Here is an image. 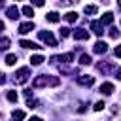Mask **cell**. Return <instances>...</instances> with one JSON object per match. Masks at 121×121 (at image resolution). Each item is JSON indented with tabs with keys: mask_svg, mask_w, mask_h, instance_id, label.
<instances>
[{
	"mask_svg": "<svg viewBox=\"0 0 121 121\" xmlns=\"http://www.w3.org/2000/svg\"><path fill=\"white\" fill-rule=\"evenodd\" d=\"M60 83V79L57 78V76H45V74H42V76H38V78H34V81H32V87H45V85H51V87H57Z\"/></svg>",
	"mask_w": 121,
	"mask_h": 121,
	"instance_id": "1",
	"label": "cell"
},
{
	"mask_svg": "<svg viewBox=\"0 0 121 121\" xmlns=\"http://www.w3.org/2000/svg\"><path fill=\"white\" fill-rule=\"evenodd\" d=\"M28 76H30V68H28V66H21V68L15 72V78H13V79H15L17 85H21V83H25V81L28 79Z\"/></svg>",
	"mask_w": 121,
	"mask_h": 121,
	"instance_id": "2",
	"label": "cell"
},
{
	"mask_svg": "<svg viewBox=\"0 0 121 121\" xmlns=\"http://www.w3.org/2000/svg\"><path fill=\"white\" fill-rule=\"evenodd\" d=\"M38 38H40L42 42H45L47 45H51V47L57 45V40L53 38V34H51L49 30H42V32H38Z\"/></svg>",
	"mask_w": 121,
	"mask_h": 121,
	"instance_id": "3",
	"label": "cell"
},
{
	"mask_svg": "<svg viewBox=\"0 0 121 121\" xmlns=\"http://www.w3.org/2000/svg\"><path fill=\"white\" fill-rule=\"evenodd\" d=\"M93 83H95V78H93V76H89V74H81V76H78V85L91 87Z\"/></svg>",
	"mask_w": 121,
	"mask_h": 121,
	"instance_id": "4",
	"label": "cell"
},
{
	"mask_svg": "<svg viewBox=\"0 0 121 121\" xmlns=\"http://www.w3.org/2000/svg\"><path fill=\"white\" fill-rule=\"evenodd\" d=\"M91 30H93L96 36H102V34H104V28H102V23H100V21H91Z\"/></svg>",
	"mask_w": 121,
	"mask_h": 121,
	"instance_id": "5",
	"label": "cell"
},
{
	"mask_svg": "<svg viewBox=\"0 0 121 121\" xmlns=\"http://www.w3.org/2000/svg\"><path fill=\"white\" fill-rule=\"evenodd\" d=\"M72 36H74L76 40H87V38H89V30H85V28H76Z\"/></svg>",
	"mask_w": 121,
	"mask_h": 121,
	"instance_id": "6",
	"label": "cell"
},
{
	"mask_svg": "<svg viewBox=\"0 0 121 121\" xmlns=\"http://www.w3.org/2000/svg\"><path fill=\"white\" fill-rule=\"evenodd\" d=\"M30 30H34V23H32V21H26V23H21V25H19V32H21V34H26V32H30Z\"/></svg>",
	"mask_w": 121,
	"mask_h": 121,
	"instance_id": "7",
	"label": "cell"
},
{
	"mask_svg": "<svg viewBox=\"0 0 121 121\" xmlns=\"http://www.w3.org/2000/svg\"><path fill=\"white\" fill-rule=\"evenodd\" d=\"M19 45L25 47V49H40V47H42V45H38L36 42H30V40H21Z\"/></svg>",
	"mask_w": 121,
	"mask_h": 121,
	"instance_id": "8",
	"label": "cell"
},
{
	"mask_svg": "<svg viewBox=\"0 0 121 121\" xmlns=\"http://www.w3.org/2000/svg\"><path fill=\"white\" fill-rule=\"evenodd\" d=\"M95 53H98V55H102V53H106V49H108V45H106V42H102V40H98L96 43H95Z\"/></svg>",
	"mask_w": 121,
	"mask_h": 121,
	"instance_id": "9",
	"label": "cell"
},
{
	"mask_svg": "<svg viewBox=\"0 0 121 121\" xmlns=\"http://www.w3.org/2000/svg\"><path fill=\"white\" fill-rule=\"evenodd\" d=\"M53 60H60V62H72L74 60V55L72 53H62L59 57H53Z\"/></svg>",
	"mask_w": 121,
	"mask_h": 121,
	"instance_id": "10",
	"label": "cell"
},
{
	"mask_svg": "<svg viewBox=\"0 0 121 121\" xmlns=\"http://www.w3.org/2000/svg\"><path fill=\"white\" fill-rule=\"evenodd\" d=\"M100 93H102V95H112V93H113V83H108V81L102 83V85H100Z\"/></svg>",
	"mask_w": 121,
	"mask_h": 121,
	"instance_id": "11",
	"label": "cell"
},
{
	"mask_svg": "<svg viewBox=\"0 0 121 121\" xmlns=\"http://www.w3.org/2000/svg\"><path fill=\"white\" fill-rule=\"evenodd\" d=\"M6 15H8L9 19H17V17H19V9H17L15 6H9V8L6 9Z\"/></svg>",
	"mask_w": 121,
	"mask_h": 121,
	"instance_id": "12",
	"label": "cell"
},
{
	"mask_svg": "<svg viewBox=\"0 0 121 121\" xmlns=\"http://www.w3.org/2000/svg\"><path fill=\"white\" fill-rule=\"evenodd\" d=\"M112 21H113V13H112V11H108V13H104V15L100 17V23H102V25H112Z\"/></svg>",
	"mask_w": 121,
	"mask_h": 121,
	"instance_id": "13",
	"label": "cell"
},
{
	"mask_svg": "<svg viewBox=\"0 0 121 121\" xmlns=\"http://www.w3.org/2000/svg\"><path fill=\"white\" fill-rule=\"evenodd\" d=\"M43 60H45V59H43L42 55H32V57H30V64H32V66H40Z\"/></svg>",
	"mask_w": 121,
	"mask_h": 121,
	"instance_id": "14",
	"label": "cell"
},
{
	"mask_svg": "<svg viewBox=\"0 0 121 121\" xmlns=\"http://www.w3.org/2000/svg\"><path fill=\"white\" fill-rule=\"evenodd\" d=\"M11 117H13V121H23V119L26 117V113H25L23 110H15V112L11 113Z\"/></svg>",
	"mask_w": 121,
	"mask_h": 121,
	"instance_id": "15",
	"label": "cell"
},
{
	"mask_svg": "<svg viewBox=\"0 0 121 121\" xmlns=\"http://www.w3.org/2000/svg\"><path fill=\"white\" fill-rule=\"evenodd\" d=\"M45 19H47V21H49V23H57V21H59V19H60V15H59V13H57V11H49V13H47V15H45Z\"/></svg>",
	"mask_w": 121,
	"mask_h": 121,
	"instance_id": "16",
	"label": "cell"
},
{
	"mask_svg": "<svg viewBox=\"0 0 121 121\" xmlns=\"http://www.w3.org/2000/svg\"><path fill=\"white\" fill-rule=\"evenodd\" d=\"M83 11H85L87 15H95V13L98 11V8H96L95 4H89V6H85V9H83Z\"/></svg>",
	"mask_w": 121,
	"mask_h": 121,
	"instance_id": "17",
	"label": "cell"
},
{
	"mask_svg": "<svg viewBox=\"0 0 121 121\" xmlns=\"http://www.w3.org/2000/svg\"><path fill=\"white\" fill-rule=\"evenodd\" d=\"M64 19H66L68 23H76V21H78V13H76V11H68V13L64 15Z\"/></svg>",
	"mask_w": 121,
	"mask_h": 121,
	"instance_id": "18",
	"label": "cell"
},
{
	"mask_svg": "<svg viewBox=\"0 0 121 121\" xmlns=\"http://www.w3.org/2000/svg\"><path fill=\"white\" fill-rule=\"evenodd\" d=\"M21 11H23V15H26L28 19L34 15V9H32V6H23V9H21Z\"/></svg>",
	"mask_w": 121,
	"mask_h": 121,
	"instance_id": "19",
	"label": "cell"
},
{
	"mask_svg": "<svg viewBox=\"0 0 121 121\" xmlns=\"http://www.w3.org/2000/svg\"><path fill=\"white\" fill-rule=\"evenodd\" d=\"M6 96H8V100H9V102H17V98H19L15 91H8V93H6Z\"/></svg>",
	"mask_w": 121,
	"mask_h": 121,
	"instance_id": "20",
	"label": "cell"
},
{
	"mask_svg": "<svg viewBox=\"0 0 121 121\" xmlns=\"http://www.w3.org/2000/svg\"><path fill=\"white\" fill-rule=\"evenodd\" d=\"M15 60H17V57H15V55H11V53L6 57V64H8V66H13V64H15Z\"/></svg>",
	"mask_w": 121,
	"mask_h": 121,
	"instance_id": "21",
	"label": "cell"
},
{
	"mask_svg": "<svg viewBox=\"0 0 121 121\" xmlns=\"http://www.w3.org/2000/svg\"><path fill=\"white\" fill-rule=\"evenodd\" d=\"M9 47V38H0V49H8Z\"/></svg>",
	"mask_w": 121,
	"mask_h": 121,
	"instance_id": "22",
	"label": "cell"
},
{
	"mask_svg": "<svg viewBox=\"0 0 121 121\" xmlns=\"http://www.w3.org/2000/svg\"><path fill=\"white\" fill-rule=\"evenodd\" d=\"M110 38H113V40H115V38H119V30H117L115 26H112V28H110Z\"/></svg>",
	"mask_w": 121,
	"mask_h": 121,
	"instance_id": "23",
	"label": "cell"
},
{
	"mask_svg": "<svg viewBox=\"0 0 121 121\" xmlns=\"http://www.w3.org/2000/svg\"><path fill=\"white\" fill-rule=\"evenodd\" d=\"M79 62H81V64H89V62H91V57H89V55H85V53H83V55H81V57H79Z\"/></svg>",
	"mask_w": 121,
	"mask_h": 121,
	"instance_id": "24",
	"label": "cell"
},
{
	"mask_svg": "<svg viewBox=\"0 0 121 121\" xmlns=\"http://www.w3.org/2000/svg\"><path fill=\"white\" fill-rule=\"evenodd\" d=\"M104 106H106V104H104L102 100H98V102H96L93 108H95V112H100V110H104Z\"/></svg>",
	"mask_w": 121,
	"mask_h": 121,
	"instance_id": "25",
	"label": "cell"
},
{
	"mask_svg": "<svg viewBox=\"0 0 121 121\" xmlns=\"http://www.w3.org/2000/svg\"><path fill=\"white\" fill-rule=\"evenodd\" d=\"M60 36H62V38L70 36V28H68V26H62V28H60Z\"/></svg>",
	"mask_w": 121,
	"mask_h": 121,
	"instance_id": "26",
	"label": "cell"
},
{
	"mask_svg": "<svg viewBox=\"0 0 121 121\" xmlns=\"http://www.w3.org/2000/svg\"><path fill=\"white\" fill-rule=\"evenodd\" d=\"M110 68H112L110 64H98V70H100V72H108Z\"/></svg>",
	"mask_w": 121,
	"mask_h": 121,
	"instance_id": "27",
	"label": "cell"
},
{
	"mask_svg": "<svg viewBox=\"0 0 121 121\" xmlns=\"http://www.w3.org/2000/svg\"><path fill=\"white\" fill-rule=\"evenodd\" d=\"M26 104H28L30 108H36V104H38V102H36V100H30V98H28V102H26Z\"/></svg>",
	"mask_w": 121,
	"mask_h": 121,
	"instance_id": "28",
	"label": "cell"
},
{
	"mask_svg": "<svg viewBox=\"0 0 121 121\" xmlns=\"http://www.w3.org/2000/svg\"><path fill=\"white\" fill-rule=\"evenodd\" d=\"M115 57H119V59H121V45H117V47H115Z\"/></svg>",
	"mask_w": 121,
	"mask_h": 121,
	"instance_id": "29",
	"label": "cell"
},
{
	"mask_svg": "<svg viewBox=\"0 0 121 121\" xmlns=\"http://www.w3.org/2000/svg\"><path fill=\"white\" fill-rule=\"evenodd\" d=\"M43 2H45V0H32L34 6H43Z\"/></svg>",
	"mask_w": 121,
	"mask_h": 121,
	"instance_id": "30",
	"label": "cell"
},
{
	"mask_svg": "<svg viewBox=\"0 0 121 121\" xmlns=\"http://www.w3.org/2000/svg\"><path fill=\"white\" fill-rule=\"evenodd\" d=\"M25 96H26V98H32V91L26 89V91H25Z\"/></svg>",
	"mask_w": 121,
	"mask_h": 121,
	"instance_id": "31",
	"label": "cell"
},
{
	"mask_svg": "<svg viewBox=\"0 0 121 121\" xmlns=\"http://www.w3.org/2000/svg\"><path fill=\"white\" fill-rule=\"evenodd\" d=\"M115 78L121 79V68H115Z\"/></svg>",
	"mask_w": 121,
	"mask_h": 121,
	"instance_id": "32",
	"label": "cell"
},
{
	"mask_svg": "<svg viewBox=\"0 0 121 121\" xmlns=\"http://www.w3.org/2000/svg\"><path fill=\"white\" fill-rule=\"evenodd\" d=\"M0 83H6V74L0 72Z\"/></svg>",
	"mask_w": 121,
	"mask_h": 121,
	"instance_id": "33",
	"label": "cell"
},
{
	"mask_svg": "<svg viewBox=\"0 0 121 121\" xmlns=\"http://www.w3.org/2000/svg\"><path fill=\"white\" fill-rule=\"evenodd\" d=\"M28 121H42V117H38V115H32Z\"/></svg>",
	"mask_w": 121,
	"mask_h": 121,
	"instance_id": "34",
	"label": "cell"
},
{
	"mask_svg": "<svg viewBox=\"0 0 121 121\" xmlns=\"http://www.w3.org/2000/svg\"><path fill=\"white\" fill-rule=\"evenodd\" d=\"M4 28H6V25H4V23H2V21H0V32H2V30H4Z\"/></svg>",
	"mask_w": 121,
	"mask_h": 121,
	"instance_id": "35",
	"label": "cell"
},
{
	"mask_svg": "<svg viewBox=\"0 0 121 121\" xmlns=\"http://www.w3.org/2000/svg\"><path fill=\"white\" fill-rule=\"evenodd\" d=\"M117 6H119V9H121V0H117Z\"/></svg>",
	"mask_w": 121,
	"mask_h": 121,
	"instance_id": "36",
	"label": "cell"
},
{
	"mask_svg": "<svg viewBox=\"0 0 121 121\" xmlns=\"http://www.w3.org/2000/svg\"><path fill=\"white\" fill-rule=\"evenodd\" d=\"M0 2H4V0H0Z\"/></svg>",
	"mask_w": 121,
	"mask_h": 121,
	"instance_id": "37",
	"label": "cell"
}]
</instances>
